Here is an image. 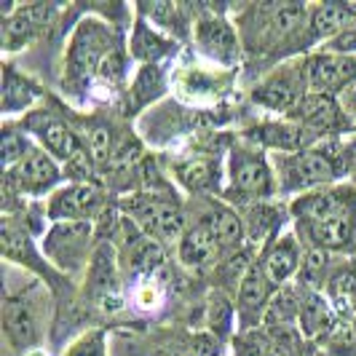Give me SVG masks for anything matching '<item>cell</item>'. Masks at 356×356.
Wrapping results in <instances>:
<instances>
[{
  "label": "cell",
  "mask_w": 356,
  "mask_h": 356,
  "mask_svg": "<svg viewBox=\"0 0 356 356\" xmlns=\"http://www.w3.org/2000/svg\"><path fill=\"white\" fill-rule=\"evenodd\" d=\"M308 8L298 3H270L252 8V17L244 19V40L250 51H276L303 33L308 24Z\"/></svg>",
  "instance_id": "6da1fadb"
},
{
  "label": "cell",
  "mask_w": 356,
  "mask_h": 356,
  "mask_svg": "<svg viewBox=\"0 0 356 356\" xmlns=\"http://www.w3.org/2000/svg\"><path fill=\"white\" fill-rule=\"evenodd\" d=\"M115 49H118V43L102 22H97V19L81 22V27L72 35L70 54H67V81L75 86L86 83L91 75L102 70L105 59Z\"/></svg>",
  "instance_id": "7a4b0ae2"
},
{
  "label": "cell",
  "mask_w": 356,
  "mask_h": 356,
  "mask_svg": "<svg viewBox=\"0 0 356 356\" xmlns=\"http://www.w3.org/2000/svg\"><path fill=\"white\" fill-rule=\"evenodd\" d=\"M279 191L282 193H305L311 188L327 185L335 177V163L324 150H300L289 156H276Z\"/></svg>",
  "instance_id": "3957f363"
},
{
  "label": "cell",
  "mask_w": 356,
  "mask_h": 356,
  "mask_svg": "<svg viewBox=\"0 0 356 356\" xmlns=\"http://www.w3.org/2000/svg\"><path fill=\"white\" fill-rule=\"evenodd\" d=\"M228 166H231V191L241 198H268L276 193L273 172L260 150L233 147Z\"/></svg>",
  "instance_id": "277c9868"
},
{
  "label": "cell",
  "mask_w": 356,
  "mask_h": 356,
  "mask_svg": "<svg viewBox=\"0 0 356 356\" xmlns=\"http://www.w3.org/2000/svg\"><path fill=\"white\" fill-rule=\"evenodd\" d=\"M91 225L89 222H56L43 241V252L62 270H78L86 260Z\"/></svg>",
  "instance_id": "5b68a950"
},
{
  "label": "cell",
  "mask_w": 356,
  "mask_h": 356,
  "mask_svg": "<svg viewBox=\"0 0 356 356\" xmlns=\"http://www.w3.org/2000/svg\"><path fill=\"white\" fill-rule=\"evenodd\" d=\"M300 231L321 252H351L356 247V204L327 214L319 222L300 225Z\"/></svg>",
  "instance_id": "8992f818"
},
{
  "label": "cell",
  "mask_w": 356,
  "mask_h": 356,
  "mask_svg": "<svg viewBox=\"0 0 356 356\" xmlns=\"http://www.w3.org/2000/svg\"><path fill=\"white\" fill-rule=\"evenodd\" d=\"M303 67L286 65L279 72H273L268 81H263L257 89L252 91V99L266 110L276 113H292L295 107L303 102Z\"/></svg>",
  "instance_id": "52a82bcc"
},
{
  "label": "cell",
  "mask_w": 356,
  "mask_h": 356,
  "mask_svg": "<svg viewBox=\"0 0 356 356\" xmlns=\"http://www.w3.org/2000/svg\"><path fill=\"white\" fill-rule=\"evenodd\" d=\"M270 305V279L263 270V263H252L238 284L236 298V316L241 332H250L260 319H266V311Z\"/></svg>",
  "instance_id": "ba28073f"
},
{
  "label": "cell",
  "mask_w": 356,
  "mask_h": 356,
  "mask_svg": "<svg viewBox=\"0 0 356 356\" xmlns=\"http://www.w3.org/2000/svg\"><path fill=\"white\" fill-rule=\"evenodd\" d=\"M356 78V54H319L308 62V83L319 94L346 89Z\"/></svg>",
  "instance_id": "9c48e42d"
},
{
  "label": "cell",
  "mask_w": 356,
  "mask_h": 356,
  "mask_svg": "<svg viewBox=\"0 0 356 356\" xmlns=\"http://www.w3.org/2000/svg\"><path fill=\"white\" fill-rule=\"evenodd\" d=\"M8 177L17 182L19 191L38 196V193H46L49 188H54V185L59 182V166L54 163V159L46 150L33 147L14 169L8 172Z\"/></svg>",
  "instance_id": "30bf717a"
},
{
  "label": "cell",
  "mask_w": 356,
  "mask_h": 356,
  "mask_svg": "<svg viewBox=\"0 0 356 356\" xmlns=\"http://www.w3.org/2000/svg\"><path fill=\"white\" fill-rule=\"evenodd\" d=\"M49 17H51V8L49 6H22V8H14L8 17L3 19V27H0L3 49L6 51L24 49L40 33V27L49 24L46 22Z\"/></svg>",
  "instance_id": "8fae6325"
},
{
  "label": "cell",
  "mask_w": 356,
  "mask_h": 356,
  "mask_svg": "<svg viewBox=\"0 0 356 356\" xmlns=\"http://www.w3.org/2000/svg\"><path fill=\"white\" fill-rule=\"evenodd\" d=\"M131 214L137 217V222L145 228L147 236L153 238H182L185 233V217L177 207L166 204V201H137L131 204Z\"/></svg>",
  "instance_id": "7c38bea8"
},
{
  "label": "cell",
  "mask_w": 356,
  "mask_h": 356,
  "mask_svg": "<svg viewBox=\"0 0 356 356\" xmlns=\"http://www.w3.org/2000/svg\"><path fill=\"white\" fill-rule=\"evenodd\" d=\"M196 38L201 51L207 54L209 59H214V62H220L222 67H231L233 62L238 59V38H236V30L225 19H201L196 27Z\"/></svg>",
  "instance_id": "4fadbf2b"
},
{
  "label": "cell",
  "mask_w": 356,
  "mask_h": 356,
  "mask_svg": "<svg viewBox=\"0 0 356 356\" xmlns=\"http://www.w3.org/2000/svg\"><path fill=\"white\" fill-rule=\"evenodd\" d=\"M27 129L40 137L43 147L51 153L54 159L72 161L78 156V150H81V145H78L75 134L70 131V126L65 124V121H59L51 113H46V110L33 113L30 121H27Z\"/></svg>",
  "instance_id": "5bb4252c"
},
{
  "label": "cell",
  "mask_w": 356,
  "mask_h": 356,
  "mask_svg": "<svg viewBox=\"0 0 356 356\" xmlns=\"http://www.w3.org/2000/svg\"><path fill=\"white\" fill-rule=\"evenodd\" d=\"M99 209V193L89 185H70L54 193L49 204V217L62 222H89V217Z\"/></svg>",
  "instance_id": "9a60e30c"
},
{
  "label": "cell",
  "mask_w": 356,
  "mask_h": 356,
  "mask_svg": "<svg viewBox=\"0 0 356 356\" xmlns=\"http://www.w3.org/2000/svg\"><path fill=\"white\" fill-rule=\"evenodd\" d=\"M348 204H356V191L354 188H335V191H324V193H303L292 204V212L298 217L300 225H311L319 222L327 214L338 212Z\"/></svg>",
  "instance_id": "2e32d148"
},
{
  "label": "cell",
  "mask_w": 356,
  "mask_h": 356,
  "mask_svg": "<svg viewBox=\"0 0 356 356\" xmlns=\"http://www.w3.org/2000/svg\"><path fill=\"white\" fill-rule=\"evenodd\" d=\"M292 118H298V124L305 131H330L343 124V113H340L338 102L330 94H305L303 102L292 110Z\"/></svg>",
  "instance_id": "e0dca14e"
},
{
  "label": "cell",
  "mask_w": 356,
  "mask_h": 356,
  "mask_svg": "<svg viewBox=\"0 0 356 356\" xmlns=\"http://www.w3.org/2000/svg\"><path fill=\"white\" fill-rule=\"evenodd\" d=\"M220 250L222 247H220L217 236H214L212 228L204 220L198 225H193V228H188V231L182 233V238H179V260L191 268L209 266L212 260H217Z\"/></svg>",
  "instance_id": "ac0fdd59"
},
{
  "label": "cell",
  "mask_w": 356,
  "mask_h": 356,
  "mask_svg": "<svg viewBox=\"0 0 356 356\" xmlns=\"http://www.w3.org/2000/svg\"><path fill=\"white\" fill-rule=\"evenodd\" d=\"M3 327H6L8 340L19 348L33 346L38 340L35 311L30 308V303L24 298H8L6 300V305H3Z\"/></svg>",
  "instance_id": "d6986e66"
},
{
  "label": "cell",
  "mask_w": 356,
  "mask_h": 356,
  "mask_svg": "<svg viewBox=\"0 0 356 356\" xmlns=\"http://www.w3.org/2000/svg\"><path fill=\"white\" fill-rule=\"evenodd\" d=\"M303 266V257H300V247H298V238L292 233L282 236L270 250L266 252V260H263V270L270 279V284H284L286 279Z\"/></svg>",
  "instance_id": "ffe728a7"
},
{
  "label": "cell",
  "mask_w": 356,
  "mask_h": 356,
  "mask_svg": "<svg viewBox=\"0 0 356 356\" xmlns=\"http://www.w3.org/2000/svg\"><path fill=\"white\" fill-rule=\"evenodd\" d=\"M324 289H327L330 305L340 316H346V319L356 316V263H343V266L332 268Z\"/></svg>",
  "instance_id": "44dd1931"
},
{
  "label": "cell",
  "mask_w": 356,
  "mask_h": 356,
  "mask_svg": "<svg viewBox=\"0 0 356 356\" xmlns=\"http://www.w3.org/2000/svg\"><path fill=\"white\" fill-rule=\"evenodd\" d=\"M354 8L343 3H321L311 8L308 19V38H338L351 22H354Z\"/></svg>",
  "instance_id": "7402d4cb"
},
{
  "label": "cell",
  "mask_w": 356,
  "mask_h": 356,
  "mask_svg": "<svg viewBox=\"0 0 356 356\" xmlns=\"http://www.w3.org/2000/svg\"><path fill=\"white\" fill-rule=\"evenodd\" d=\"M335 316H332V305L327 298H321V292H305L300 300V327L308 338H321L330 335L335 330Z\"/></svg>",
  "instance_id": "603a6c76"
},
{
  "label": "cell",
  "mask_w": 356,
  "mask_h": 356,
  "mask_svg": "<svg viewBox=\"0 0 356 356\" xmlns=\"http://www.w3.org/2000/svg\"><path fill=\"white\" fill-rule=\"evenodd\" d=\"M254 140L268 145V147H276V150L300 153L305 140H308V131L300 124H266L254 131Z\"/></svg>",
  "instance_id": "cb8c5ba5"
},
{
  "label": "cell",
  "mask_w": 356,
  "mask_h": 356,
  "mask_svg": "<svg viewBox=\"0 0 356 356\" xmlns=\"http://www.w3.org/2000/svg\"><path fill=\"white\" fill-rule=\"evenodd\" d=\"M40 89H35L33 81H27L24 75H19L11 65H6L3 70V110L14 113V110H24L35 99Z\"/></svg>",
  "instance_id": "d4e9b609"
},
{
  "label": "cell",
  "mask_w": 356,
  "mask_h": 356,
  "mask_svg": "<svg viewBox=\"0 0 356 356\" xmlns=\"http://www.w3.org/2000/svg\"><path fill=\"white\" fill-rule=\"evenodd\" d=\"M161 268H163V250L159 247V241L140 238L129 250V270L134 279H156Z\"/></svg>",
  "instance_id": "484cf974"
},
{
  "label": "cell",
  "mask_w": 356,
  "mask_h": 356,
  "mask_svg": "<svg viewBox=\"0 0 356 356\" xmlns=\"http://www.w3.org/2000/svg\"><path fill=\"white\" fill-rule=\"evenodd\" d=\"M204 222L212 228V233L217 236V241H220V247L222 250H236L238 244H241V238H244V222H241V217L231 209H214L204 217Z\"/></svg>",
  "instance_id": "4316f807"
},
{
  "label": "cell",
  "mask_w": 356,
  "mask_h": 356,
  "mask_svg": "<svg viewBox=\"0 0 356 356\" xmlns=\"http://www.w3.org/2000/svg\"><path fill=\"white\" fill-rule=\"evenodd\" d=\"M332 268H330V252L311 250L303 257V266H300V284L308 292H319L321 286H327Z\"/></svg>",
  "instance_id": "83f0119b"
},
{
  "label": "cell",
  "mask_w": 356,
  "mask_h": 356,
  "mask_svg": "<svg viewBox=\"0 0 356 356\" xmlns=\"http://www.w3.org/2000/svg\"><path fill=\"white\" fill-rule=\"evenodd\" d=\"M131 305L143 314H153L163 305V289L156 279H137L131 286Z\"/></svg>",
  "instance_id": "f1b7e54d"
},
{
  "label": "cell",
  "mask_w": 356,
  "mask_h": 356,
  "mask_svg": "<svg viewBox=\"0 0 356 356\" xmlns=\"http://www.w3.org/2000/svg\"><path fill=\"white\" fill-rule=\"evenodd\" d=\"M140 11L147 14L159 27L172 30V33H179L182 24H185V19H182V14H179V8L175 3H143Z\"/></svg>",
  "instance_id": "f546056e"
},
{
  "label": "cell",
  "mask_w": 356,
  "mask_h": 356,
  "mask_svg": "<svg viewBox=\"0 0 356 356\" xmlns=\"http://www.w3.org/2000/svg\"><path fill=\"white\" fill-rule=\"evenodd\" d=\"M30 150H33V145L24 140V134L14 131L11 126H6V131H3V166L11 172Z\"/></svg>",
  "instance_id": "4dcf8cb0"
},
{
  "label": "cell",
  "mask_w": 356,
  "mask_h": 356,
  "mask_svg": "<svg viewBox=\"0 0 356 356\" xmlns=\"http://www.w3.org/2000/svg\"><path fill=\"white\" fill-rule=\"evenodd\" d=\"M172 46L166 43V40H161V38H156L150 30H145V27H140L137 30V35H134V43H131V51L137 54L140 59H145V62H156L159 56H163V54L169 51Z\"/></svg>",
  "instance_id": "1f68e13d"
},
{
  "label": "cell",
  "mask_w": 356,
  "mask_h": 356,
  "mask_svg": "<svg viewBox=\"0 0 356 356\" xmlns=\"http://www.w3.org/2000/svg\"><path fill=\"white\" fill-rule=\"evenodd\" d=\"M233 321V305L222 292H214L209 298V324H212L214 335H222L231 330Z\"/></svg>",
  "instance_id": "d6a6232c"
},
{
  "label": "cell",
  "mask_w": 356,
  "mask_h": 356,
  "mask_svg": "<svg viewBox=\"0 0 356 356\" xmlns=\"http://www.w3.org/2000/svg\"><path fill=\"white\" fill-rule=\"evenodd\" d=\"M86 145H89V153L94 161H107L113 156V131L107 126H91L89 137H86Z\"/></svg>",
  "instance_id": "836d02e7"
},
{
  "label": "cell",
  "mask_w": 356,
  "mask_h": 356,
  "mask_svg": "<svg viewBox=\"0 0 356 356\" xmlns=\"http://www.w3.org/2000/svg\"><path fill=\"white\" fill-rule=\"evenodd\" d=\"M179 179L185 182V188H191V191H204L209 182H212V172H209V166L207 163H201V161H193V163H185V166H179Z\"/></svg>",
  "instance_id": "e575fe53"
},
{
  "label": "cell",
  "mask_w": 356,
  "mask_h": 356,
  "mask_svg": "<svg viewBox=\"0 0 356 356\" xmlns=\"http://www.w3.org/2000/svg\"><path fill=\"white\" fill-rule=\"evenodd\" d=\"M179 356H217V338L207 335V332H198L191 338V343L185 346V351Z\"/></svg>",
  "instance_id": "d590c367"
},
{
  "label": "cell",
  "mask_w": 356,
  "mask_h": 356,
  "mask_svg": "<svg viewBox=\"0 0 356 356\" xmlns=\"http://www.w3.org/2000/svg\"><path fill=\"white\" fill-rule=\"evenodd\" d=\"M332 51L335 54H354L356 51V19L340 33L338 38H332Z\"/></svg>",
  "instance_id": "8d00e7d4"
},
{
  "label": "cell",
  "mask_w": 356,
  "mask_h": 356,
  "mask_svg": "<svg viewBox=\"0 0 356 356\" xmlns=\"http://www.w3.org/2000/svg\"><path fill=\"white\" fill-rule=\"evenodd\" d=\"M276 212H270V209H252L250 212V231H252V238H266L268 236V217H273Z\"/></svg>",
  "instance_id": "74e56055"
},
{
  "label": "cell",
  "mask_w": 356,
  "mask_h": 356,
  "mask_svg": "<svg viewBox=\"0 0 356 356\" xmlns=\"http://www.w3.org/2000/svg\"><path fill=\"white\" fill-rule=\"evenodd\" d=\"M268 348L257 346L252 338H241L236 343V356H266Z\"/></svg>",
  "instance_id": "f35d334b"
},
{
  "label": "cell",
  "mask_w": 356,
  "mask_h": 356,
  "mask_svg": "<svg viewBox=\"0 0 356 356\" xmlns=\"http://www.w3.org/2000/svg\"><path fill=\"white\" fill-rule=\"evenodd\" d=\"M27 356H46V351H43V348H30Z\"/></svg>",
  "instance_id": "ab89813d"
},
{
  "label": "cell",
  "mask_w": 356,
  "mask_h": 356,
  "mask_svg": "<svg viewBox=\"0 0 356 356\" xmlns=\"http://www.w3.org/2000/svg\"><path fill=\"white\" fill-rule=\"evenodd\" d=\"M351 107H354V113H356V89L351 91Z\"/></svg>",
  "instance_id": "60d3db41"
}]
</instances>
